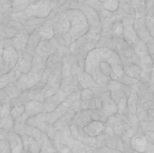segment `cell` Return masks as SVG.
<instances>
[{
	"instance_id": "1",
	"label": "cell",
	"mask_w": 154,
	"mask_h": 153,
	"mask_svg": "<svg viewBox=\"0 0 154 153\" xmlns=\"http://www.w3.org/2000/svg\"><path fill=\"white\" fill-rule=\"evenodd\" d=\"M6 141L11 145V153H24L21 136L11 131L8 133Z\"/></svg>"
},
{
	"instance_id": "2",
	"label": "cell",
	"mask_w": 154,
	"mask_h": 153,
	"mask_svg": "<svg viewBox=\"0 0 154 153\" xmlns=\"http://www.w3.org/2000/svg\"><path fill=\"white\" fill-rule=\"evenodd\" d=\"M14 122L13 132H14L20 136L24 135L30 137L32 136L33 128L26 125L25 123L26 121L22 118V116L17 118L14 120Z\"/></svg>"
},
{
	"instance_id": "3",
	"label": "cell",
	"mask_w": 154,
	"mask_h": 153,
	"mask_svg": "<svg viewBox=\"0 0 154 153\" xmlns=\"http://www.w3.org/2000/svg\"><path fill=\"white\" fill-rule=\"evenodd\" d=\"M24 153L30 152L31 153H39L40 148L39 143L34 138L29 136H21Z\"/></svg>"
},
{
	"instance_id": "4",
	"label": "cell",
	"mask_w": 154,
	"mask_h": 153,
	"mask_svg": "<svg viewBox=\"0 0 154 153\" xmlns=\"http://www.w3.org/2000/svg\"><path fill=\"white\" fill-rule=\"evenodd\" d=\"M123 70L124 72L129 77L133 79L138 80L140 75H141V67L134 65H131L129 66H123Z\"/></svg>"
},
{
	"instance_id": "5",
	"label": "cell",
	"mask_w": 154,
	"mask_h": 153,
	"mask_svg": "<svg viewBox=\"0 0 154 153\" xmlns=\"http://www.w3.org/2000/svg\"><path fill=\"white\" fill-rule=\"evenodd\" d=\"M14 120L11 113L4 118L0 122V128L4 129L7 133L12 131L14 125Z\"/></svg>"
},
{
	"instance_id": "6",
	"label": "cell",
	"mask_w": 154,
	"mask_h": 153,
	"mask_svg": "<svg viewBox=\"0 0 154 153\" xmlns=\"http://www.w3.org/2000/svg\"><path fill=\"white\" fill-rule=\"evenodd\" d=\"M146 25L148 32L154 38V19L151 16H147L146 17Z\"/></svg>"
},
{
	"instance_id": "7",
	"label": "cell",
	"mask_w": 154,
	"mask_h": 153,
	"mask_svg": "<svg viewBox=\"0 0 154 153\" xmlns=\"http://www.w3.org/2000/svg\"><path fill=\"white\" fill-rule=\"evenodd\" d=\"M24 111V106L22 107H14L11 110V114L13 118L15 120L17 118L21 116Z\"/></svg>"
},
{
	"instance_id": "8",
	"label": "cell",
	"mask_w": 154,
	"mask_h": 153,
	"mask_svg": "<svg viewBox=\"0 0 154 153\" xmlns=\"http://www.w3.org/2000/svg\"><path fill=\"white\" fill-rule=\"evenodd\" d=\"M11 148L9 142L6 140H0V153H11Z\"/></svg>"
},
{
	"instance_id": "9",
	"label": "cell",
	"mask_w": 154,
	"mask_h": 153,
	"mask_svg": "<svg viewBox=\"0 0 154 153\" xmlns=\"http://www.w3.org/2000/svg\"><path fill=\"white\" fill-rule=\"evenodd\" d=\"M8 133L4 129L0 128V140H6L8 137Z\"/></svg>"
}]
</instances>
